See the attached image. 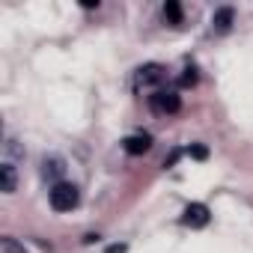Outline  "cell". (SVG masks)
I'll return each instance as SVG.
<instances>
[{"mask_svg":"<svg viewBox=\"0 0 253 253\" xmlns=\"http://www.w3.org/2000/svg\"><path fill=\"white\" fill-rule=\"evenodd\" d=\"M48 200H51V209H54V211H72V209H78L81 194H78L75 185H69V182H57V185L51 188Z\"/></svg>","mask_w":253,"mask_h":253,"instance_id":"1","label":"cell"},{"mask_svg":"<svg viewBox=\"0 0 253 253\" xmlns=\"http://www.w3.org/2000/svg\"><path fill=\"white\" fill-rule=\"evenodd\" d=\"M149 107H152L155 113H179L182 98H179L176 89H155V92L149 95Z\"/></svg>","mask_w":253,"mask_h":253,"instance_id":"2","label":"cell"},{"mask_svg":"<svg viewBox=\"0 0 253 253\" xmlns=\"http://www.w3.org/2000/svg\"><path fill=\"white\" fill-rule=\"evenodd\" d=\"M209 220H211V214H209V206H203V203H191L182 211V223L191 229H203Z\"/></svg>","mask_w":253,"mask_h":253,"instance_id":"3","label":"cell"},{"mask_svg":"<svg viewBox=\"0 0 253 253\" xmlns=\"http://www.w3.org/2000/svg\"><path fill=\"white\" fill-rule=\"evenodd\" d=\"M161 81H164V66L149 63V66H140V69H137L134 86H137V89H143V86H155V84H161Z\"/></svg>","mask_w":253,"mask_h":253,"instance_id":"4","label":"cell"},{"mask_svg":"<svg viewBox=\"0 0 253 253\" xmlns=\"http://www.w3.org/2000/svg\"><path fill=\"white\" fill-rule=\"evenodd\" d=\"M122 149L128 152V155H143V152L152 149V137L149 134H131V137L122 140Z\"/></svg>","mask_w":253,"mask_h":253,"instance_id":"5","label":"cell"},{"mask_svg":"<svg viewBox=\"0 0 253 253\" xmlns=\"http://www.w3.org/2000/svg\"><path fill=\"white\" fill-rule=\"evenodd\" d=\"M0 188H3V194H15V188H18V176L9 161L0 164Z\"/></svg>","mask_w":253,"mask_h":253,"instance_id":"6","label":"cell"},{"mask_svg":"<svg viewBox=\"0 0 253 253\" xmlns=\"http://www.w3.org/2000/svg\"><path fill=\"white\" fill-rule=\"evenodd\" d=\"M232 18H235V12H232L229 6H220V9L211 15V27H214L217 33H226V30L232 27Z\"/></svg>","mask_w":253,"mask_h":253,"instance_id":"7","label":"cell"},{"mask_svg":"<svg viewBox=\"0 0 253 253\" xmlns=\"http://www.w3.org/2000/svg\"><path fill=\"white\" fill-rule=\"evenodd\" d=\"M42 167H45L42 173H45V176H51V179H57V176H60V173L66 170V167H63V158H57V155L45 158V164H42Z\"/></svg>","mask_w":253,"mask_h":253,"instance_id":"8","label":"cell"},{"mask_svg":"<svg viewBox=\"0 0 253 253\" xmlns=\"http://www.w3.org/2000/svg\"><path fill=\"white\" fill-rule=\"evenodd\" d=\"M164 18H167L170 24H182V6L176 3V0H170V3L164 6Z\"/></svg>","mask_w":253,"mask_h":253,"instance_id":"9","label":"cell"},{"mask_svg":"<svg viewBox=\"0 0 253 253\" xmlns=\"http://www.w3.org/2000/svg\"><path fill=\"white\" fill-rule=\"evenodd\" d=\"M0 247H3V253H27L15 238H3V244H0Z\"/></svg>","mask_w":253,"mask_h":253,"instance_id":"10","label":"cell"},{"mask_svg":"<svg viewBox=\"0 0 253 253\" xmlns=\"http://www.w3.org/2000/svg\"><path fill=\"white\" fill-rule=\"evenodd\" d=\"M182 84H185V86H194V84H197V69H194V66H188V69H185Z\"/></svg>","mask_w":253,"mask_h":253,"instance_id":"11","label":"cell"},{"mask_svg":"<svg viewBox=\"0 0 253 253\" xmlns=\"http://www.w3.org/2000/svg\"><path fill=\"white\" fill-rule=\"evenodd\" d=\"M188 155H194V158H200V161H203V158L209 155V149H206V146H191V149H188Z\"/></svg>","mask_w":253,"mask_h":253,"instance_id":"12","label":"cell"},{"mask_svg":"<svg viewBox=\"0 0 253 253\" xmlns=\"http://www.w3.org/2000/svg\"><path fill=\"white\" fill-rule=\"evenodd\" d=\"M104 253H125V244H113V247H107Z\"/></svg>","mask_w":253,"mask_h":253,"instance_id":"13","label":"cell"}]
</instances>
